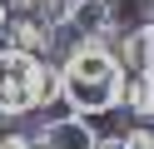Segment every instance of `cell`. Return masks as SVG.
Wrapping results in <instances>:
<instances>
[{
  "mask_svg": "<svg viewBox=\"0 0 154 149\" xmlns=\"http://www.w3.org/2000/svg\"><path fill=\"white\" fill-rule=\"evenodd\" d=\"M124 89H129V79H124V65L109 45H100V40L70 45V55L60 65V95L70 104V114H80V119L114 114L124 104Z\"/></svg>",
  "mask_w": 154,
  "mask_h": 149,
  "instance_id": "6da1fadb",
  "label": "cell"
},
{
  "mask_svg": "<svg viewBox=\"0 0 154 149\" xmlns=\"http://www.w3.org/2000/svg\"><path fill=\"white\" fill-rule=\"evenodd\" d=\"M94 149H124V134H109V139H94Z\"/></svg>",
  "mask_w": 154,
  "mask_h": 149,
  "instance_id": "30bf717a",
  "label": "cell"
},
{
  "mask_svg": "<svg viewBox=\"0 0 154 149\" xmlns=\"http://www.w3.org/2000/svg\"><path fill=\"white\" fill-rule=\"evenodd\" d=\"M0 149H35L30 134H0Z\"/></svg>",
  "mask_w": 154,
  "mask_h": 149,
  "instance_id": "9c48e42d",
  "label": "cell"
},
{
  "mask_svg": "<svg viewBox=\"0 0 154 149\" xmlns=\"http://www.w3.org/2000/svg\"><path fill=\"white\" fill-rule=\"evenodd\" d=\"M124 149H154V129H149V124L129 129V134H124Z\"/></svg>",
  "mask_w": 154,
  "mask_h": 149,
  "instance_id": "ba28073f",
  "label": "cell"
},
{
  "mask_svg": "<svg viewBox=\"0 0 154 149\" xmlns=\"http://www.w3.org/2000/svg\"><path fill=\"white\" fill-rule=\"evenodd\" d=\"M55 45V25L40 15H10V25H5V50H25V55H50Z\"/></svg>",
  "mask_w": 154,
  "mask_h": 149,
  "instance_id": "277c9868",
  "label": "cell"
},
{
  "mask_svg": "<svg viewBox=\"0 0 154 149\" xmlns=\"http://www.w3.org/2000/svg\"><path fill=\"white\" fill-rule=\"evenodd\" d=\"M94 129H90V119H80V114H60V119H45L40 124V134L30 139L35 149H94Z\"/></svg>",
  "mask_w": 154,
  "mask_h": 149,
  "instance_id": "3957f363",
  "label": "cell"
},
{
  "mask_svg": "<svg viewBox=\"0 0 154 149\" xmlns=\"http://www.w3.org/2000/svg\"><path fill=\"white\" fill-rule=\"evenodd\" d=\"M124 104H129V114H139L149 124L154 119V75H134L129 89H124Z\"/></svg>",
  "mask_w": 154,
  "mask_h": 149,
  "instance_id": "8992f818",
  "label": "cell"
},
{
  "mask_svg": "<svg viewBox=\"0 0 154 149\" xmlns=\"http://www.w3.org/2000/svg\"><path fill=\"white\" fill-rule=\"evenodd\" d=\"M5 25H10V5L0 0V40H5Z\"/></svg>",
  "mask_w": 154,
  "mask_h": 149,
  "instance_id": "8fae6325",
  "label": "cell"
},
{
  "mask_svg": "<svg viewBox=\"0 0 154 149\" xmlns=\"http://www.w3.org/2000/svg\"><path fill=\"white\" fill-rule=\"evenodd\" d=\"M60 95V70L25 50H0V114H35Z\"/></svg>",
  "mask_w": 154,
  "mask_h": 149,
  "instance_id": "7a4b0ae2",
  "label": "cell"
},
{
  "mask_svg": "<svg viewBox=\"0 0 154 149\" xmlns=\"http://www.w3.org/2000/svg\"><path fill=\"white\" fill-rule=\"evenodd\" d=\"M5 5H15L20 15H40V20H50V25H60L65 0H5Z\"/></svg>",
  "mask_w": 154,
  "mask_h": 149,
  "instance_id": "52a82bcc",
  "label": "cell"
},
{
  "mask_svg": "<svg viewBox=\"0 0 154 149\" xmlns=\"http://www.w3.org/2000/svg\"><path fill=\"white\" fill-rule=\"evenodd\" d=\"M149 5H154V0H149Z\"/></svg>",
  "mask_w": 154,
  "mask_h": 149,
  "instance_id": "7c38bea8",
  "label": "cell"
},
{
  "mask_svg": "<svg viewBox=\"0 0 154 149\" xmlns=\"http://www.w3.org/2000/svg\"><path fill=\"white\" fill-rule=\"evenodd\" d=\"M119 65L134 75H154V20H139L119 35Z\"/></svg>",
  "mask_w": 154,
  "mask_h": 149,
  "instance_id": "5b68a950",
  "label": "cell"
}]
</instances>
